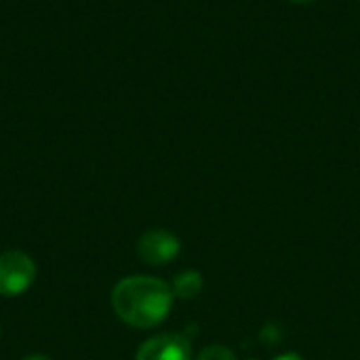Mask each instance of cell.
Returning <instances> with one entry per match:
<instances>
[{"label": "cell", "mask_w": 360, "mask_h": 360, "mask_svg": "<svg viewBox=\"0 0 360 360\" xmlns=\"http://www.w3.org/2000/svg\"><path fill=\"white\" fill-rule=\"evenodd\" d=\"M274 360H304L300 354H293V352H287V354H281L278 359Z\"/></svg>", "instance_id": "cell-7"}, {"label": "cell", "mask_w": 360, "mask_h": 360, "mask_svg": "<svg viewBox=\"0 0 360 360\" xmlns=\"http://www.w3.org/2000/svg\"><path fill=\"white\" fill-rule=\"evenodd\" d=\"M249 360H255V359H249Z\"/></svg>", "instance_id": "cell-10"}, {"label": "cell", "mask_w": 360, "mask_h": 360, "mask_svg": "<svg viewBox=\"0 0 360 360\" xmlns=\"http://www.w3.org/2000/svg\"><path fill=\"white\" fill-rule=\"evenodd\" d=\"M181 253V240L162 228L146 232L137 243V255L150 266H167Z\"/></svg>", "instance_id": "cell-4"}, {"label": "cell", "mask_w": 360, "mask_h": 360, "mask_svg": "<svg viewBox=\"0 0 360 360\" xmlns=\"http://www.w3.org/2000/svg\"><path fill=\"white\" fill-rule=\"evenodd\" d=\"M21 360H51L49 356H44V354H27V356H23Z\"/></svg>", "instance_id": "cell-8"}, {"label": "cell", "mask_w": 360, "mask_h": 360, "mask_svg": "<svg viewBox=\"0 0 360 360\" xmlns=\"http://www.w3.org/2000/svg\"><path fill=\"white\" fill-rule=\"evenodd\" d=\"M173 300L169 283L146 274L127 276L112 289V310L122 323L135 329H154L165 323Z\"/></svg>", "instance_id": "cell-1"}, {"label": "cell", "mask_w": 360, "mask_h": 360, "mask_svg": "<svg viewBox=\"0 0 360 360\" xmlns=\"http://www.w3.org/2000/svg\"><path fill=\"white\" fill-rule=\"evenodd\" d=\"M289 2H293V4H308V2H314V0H289Z\"/></svg>", "instance_id": "cell-9"}, {"label": "cell", "mask_w": 360, "mask_h": 360, "mask_svg": "<svg viewBox=\"0 0 360 360\" xmlns=\"http://www.w3.org/2000/svg\"><path fill=\"white\" fill-rule=\"evenodd\" d=\"M196 360H238L236 354L226 348V346H219V344H213V346H207L200 350V354L196 356Z\"/></svg>", "instance_id": "cell-6"}, {"label": "cell", "mask_w": 360, "mask_h": 360, "mask_svg": "<svg viewBox=\"0 0 360 360\" xmlns=\"http://www.w3.org/2000/svg\"><path fill=\"white\" fill-rule=\"evenodd\" d=\"M135 360H192V342L184 333H158L137 348Z\"/></svg>", "instance_id": "cell-3"}, {"label": "cell", "mask_w": 360, "mask_h": 360, "mask_svg": "<svg viewBox=\"0 0 360 360\" xmlns=\"http://www.w3.org/2000/svg\"><path fill=\"white\" fill-rule=\"evenodd\" d=\"M202 287H205V281H202V274L198 270H184V272H179L173 278V285H171L173 295L177 300H186V302L198 297Z\"/></svg>", "instance_id": "cell-5"}, {"label": "cell", "mask_w": 360, "mask_h": 360, "mask_svg": "<svg viewBox=\"0 0 360 360\" xmlns=\"http://www.w3.org/2000/svg\"><path fill=\"white\" fill-rule=\"evenodd\" d=\"M36 281V264L23 251L0 253V295L17 297Z\"/></svg>", "instance_id": "cell-2"}]
</instances>
